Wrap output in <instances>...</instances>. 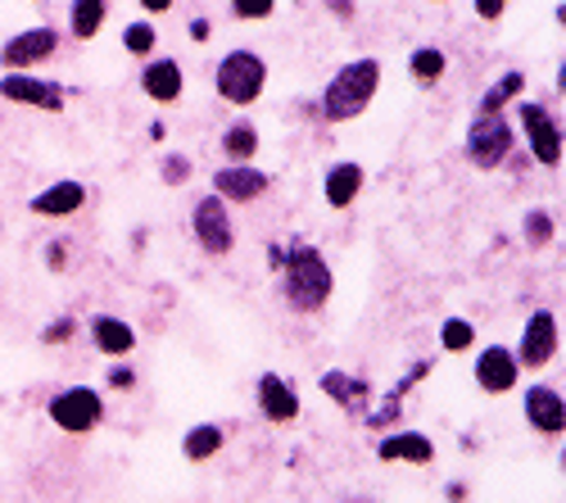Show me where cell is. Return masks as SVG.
Here are the masks:
<instances>
[{
	"mask_svg": "<svg viewBox=\"0 0 566 503\" xmlns=\"http://www.w3.org/2000/svg\"><path fill=\"white\" fill-rule=\"evenodd\" d=\"M281 286H286L291 308L313 313V308H322L326 300H332L336 277H332V268H326V259L313 245H295L286 259H281Z\"/></svg>",
	"mask_w": 566,
	"mask_h": 503,
	"instance_id": "obj_1",
	"label": "cell"
},
{
	"mask_svg": "<svg viewBox=\"0 0 566 503\" xmlns=\"http://www.w3.org/2000/svg\"><path fill=\"white\" fill-rule=\"evenodd\" d=\"M376 91H381V64H376V60H354V64H345L332 82H326L322 114L332 123H349V118H358L371 105Z\"/></svg>",
	"mask_w": 566,
	"mask_h": 503,
	"instance_id": "obj_2",
	"label": "cell"
},
{
	"mask_svg": "<svg viewBox=\"0 0 566 503\" xmlns=\"http://www.w3.org/2000/svg\"><path fill=\"white\" fill-rule=\"evenodd\" d=\"M218 96L227 105H254L268 86V64L254 51H231L218 60Z\"/></svg>",
	"mask_w": 566,
	"mask_h": 503,
	"instance_id": "obj_3",
	"label": "cell"
},
{
	"mask_svg": "<svg viewBox=\"0 0 566 503\" xmlns=\"http://www.w3.org/2000/svg\"><path fill=\"white\" fill-rule=\"evenodd\" d=\"M105 418V399L101 390H91V386H69L64 395L51 399V422L69 436H86V431H96Z\"/></svg>",
	"mask_w": 566,
	"mask_h": 503,
	"instance_id": "obj_4",
	"label": "cell"
},
{
	"mask_svg": "<svg viewBox=\"0 0 566 503\" xmlns=\"http://www.w3.org/2000/svg\"><path fill=\"white\" fill-rule=\"evenodd\" d=\"M512 127L503 123V114H481L467 132V159L476 168H499L512 155Z\"/></svg>",
	"mask_w": 566,
	"mask_h": 503,
	"instance_id": "obj_5",
	"label": "cell"
},
{
	"mask_svg": "<svg viewBox=\"0 0 566 503\" xmlns=\"http://www.w3.org/2000/svg\"><path fill=\"white\" fill-rule=\"evenodd\" d=\"M55 51H60V32L55 28H28V32L6 41V51H0V69L23 73V69H32L41 60H51Z\"/></svg>",
	"mask_w": 566,
	"mask_h": 503,
	"instance_id": "obj_6",
	"label": "cell"
},
{
	"mask_svg": "<svg viewBox=\"0 0 566 503\" xmlns=\"http://www.w3.org/2000/svg\"><path fill=\"white\" fill-rule=\"evenodd\" d=\"M516 114H522L531 155H535L544 168H557V164H562V127H557V118H553L544 105H516Z\"/></svg>",
	"mask_w": 566,
	"mask_h": 503,
	"instance_id": "obj_7",
	"label": "cell"
},
{
	"mask_svg": "<svg viewBox=\"0 0 566 503\" xmlns=\"http://www.w3.org/2000/svg\"><path fill=\"white\" fill-rule=\"evenodd\" d=\"M191 227H196V241L209 250V254H227L235 245V227H231V213H227V200L218 196H205L191 213Z\"/></svg>",
	"mask_w": 566,
	"mask_h": 503,
	"instance_id": "obj_8",
	"label": "cell"
},
{
	"mask_svg": "<svg viewBox=\"0 0 566 503\" xmlns=\"http://www.w3.org/2000/svg\"><path fill=\"white\" fill-rule=\"evenodd\" d=\"M0 96L14 101V105L45 109V114H60L64 109V86L45 82V77H32V73H6V77H0Z\"/></svg>",
	"mask_w": 566,
	"mask_h": 503,
	"instance_id": "obj_9",
	"label": "cell"
},
{
	"mask_svg": "<svg viewBox=\"0 0 566 503\" xmlns=\"http://www.w3.org/2000/svg\"><path fill=\"white\" fill-rule=\"evenodd\" d=\"M557 354V317L548 308L531 313V323L522 332V349H516V368H544Z\"/></svg>",
	"mask_w": 566,
	"mask_h": 503,
	"instance_id": "obj_10",
	"label": "cell"
},
{
	"mask_svg": "<svg viewBox=\"0 0 566 503\" xmlns=\"http://www.w3.org/2000/svg\"><path fill=\"white\" fill-rule=\"evenodd\" d=\"M268 191V172L250 168V164H227L213 172V196L218 200H231V205H245V200H259Z\"/></svg>",
	"mask_w": 566,
	"mask_h": 503,
	"instance_id": "obj_11",
	"label": "cell"
},
{
	"mask_svg": "<svg viewBox=\"0 0 566 503\" xmlns=\"http://www.w3.org/2000/svg\"><path fill=\"white\" fill-rule=\"evenodd\" d=\"M526 404V422L544 436H562L566 431V404H562V390L557 386H531L522 395Z\"/></svg>",
	"mask_w": 566,
	"mask_h": 503,
	"instance_id": "obj_12",
	"label": "cell"
},
{
	"mask_svg": "<svg viewBox=\"0 0 566 503\" xmlns=\"http://www.w3.org/2000/svg\"><path fill=\"white\" fill-rule=\"evenodd\" d=\"M516 377H522V368H516V354L503 349V345H490L481 358H476V381L481 390L490 395H507L516 386Z\"/></svg>",
	"mask_w": 566,
	"mask_h": 503,
	"instance_id": "obj_13",
	"label": "cell"
},
{
	"mask_svg": "<svg viewBox=\"0 0 566 503\" xmlns=\"http://www.w3.org/2000/svg\"><path fill=\"white\" fill-rule=\"evenodd\" d=\"M259 408L268 422H295L300 418V395L291 381H281L276 373L259 377Z\"/></svg>",
	"mask_w": 566,
	"mask_h": 503,
	"instance_id": "obj_14",
	"label": "cell"
},
{
	"mask_svg": "<svg viewBox=\"0 0 566 503\" xmlns=\"http://www.w3.org/2000/svg\"><path fill=\"white\" fill-rule=\"evenodd\" d=\"M376 459L381 463H431L436 444L421 431H399V436H386L381 444H376Z\"/></svg>",
	"mask_w": 566,
	"mask_h": 503,
	"instance_id": "obj_15",
	"label": "cell"
},
{
	"mask_svg": "<svg viewBox=\"0 0 566 503\" xmlns=\"http://www.w3.org/2000/svg\"><path fill=\"white\" fill-rule=\"evenodd\" d=\"M181 86H186V77H181L177 60H150L146 69H140V91L159 105H172L181 96Z\"/></svg>",
	"mask_w": 566,
	"mask_h": 503,
	"instance_id": "obj_16",
	"label": "cell"
},
{
	"mask_svg": "<svg viewBox=\"0 0 566 503\" xmlns=\"http://www.w3.org/2000/svg\"><path fill=\"white\" fill-rule=\"evenodd\" d=\"M363 181H367L363 164H354V159L332 164V168H326V187H322V196H326V205H332V209H349V205L358 200V191H363Z\"/></svg>",
	"mask_w": 566,
	"mask_h": 503,
	"instance_id": "obj_17",
	"label": "cell"
},
{
	"mask_svg": "<svg viewBox=\"0 0 566 503\" xmlns=\"http://www.w3.org/2000/svg\"><path fill=\"white\" fill-rule=\"evenodd\" d=\"M86 205V187L82 181H51L41 196H32V213L41 218H69Z\"/></svg>",
	"mask_w": 566,
	"mask_h": 503,
	"instance_id": "obj_18",
	"label": "cell"
},
{
	"mask_svg": "<svg viewBox=\"0 0 566 503\" xmlns=\"http://www.w3.org/2000/svg\"><path fill=\"white\" fill-rule=\"evenodd\" d=\"M91 340H96V349H101V354H109V358H123V354H132V345H136V332L123 323V317H114V313H101L96 323H91Z\"/></svg>",
	"mask_w": 566,
	"mask_h": 503,
	"instance_id": "obj_19",
	"label": "cell"
},
{
	"mask_svg": "<svg viewBox=\"0 0 566 503\" xmlns=\"http://www.w3.org/2000/svg\"><path fill=\"white\" fill-rule=\"evenodd\" d=\"M222 155H227L231 164H250V159L259 155V132H254V123H231V127L222 132Z\"/></svg>",
	"mask_w": 566,
	"mask_h": 503,
	"instance_id": "obj_20",
	"label": "cell"
},
{
	"mask_svg": "<svg viewBox=\"0 0 566 503\" xmlns=\"http://www.w3.org/2000/svg\"><path fill=\"white\" fill-rule=\"evenodd\" d=\"M222 427H213V422H200V427H191L186 431V440H181V453L186 459H196V463H205V459H213V453L222 449Z\"/></svg>",
	"mask_w": 566,
	"mask_h": 503,
	"instance_id": "obj_21",
	"label": "cell"
},
{
	"mask_svg": "<svg viewBox=\"0 0 566 503\" xmlns=\"http://www.w3.org/2000/svg\"><path fill=\"white\" fill-rule=\"evenodd\" d=\"M69 28L77 41H91L101 28H105V0H73L69 10Z\"/></svg>",
	"mask_w": 566,
	"mask_h": 503,
	"instance_id": "obj_22",
	"label": "cell"
},
{
	"mask_svg": "<svg viewBox=\"0 0 566 503\" xmlns=\"http://www.w3.org/2000/svg\"><path fill=\"white\" fill-rule=\"evenodd\" d=\"M522 86H526V73H503L481 96V114H499L503 105H512L516 96H522Z\"/></svg>",
	"mask_w": 566,
	"mask_h": 503,
	"instance_id": "obj_23",
	"label": "cell"
},
{
	"mask_svg": "<svg viewBox=\"0 0 566 503\" xmlns=\"http://www.w3.org/2000/svg\"><path fill=\"white\" fill-rule=\"evenodd\" d=\"M444 69H449V60H444V51H436V45H421V51H412V60H408V73L417 82H427V86L440 82Z\"/></svg>",
	"mask_w": 566,
	"mask_h": 503,
	"instance_id": "obj_24",
	"label": "cell"
},
{
	"mask_svg": "<svg viewBox=\"0 0 566 503\" xmlns=\"http://www.w3.org/2000/svg\"><path fill=\"white\" fill-rule=\"evenodd\" d=\"M322 390L332 395V399H340V404L367 399V386H363V381H354V377H345V373H322Z\"/></svg>",
	"mask_w": 566,
	"mask_h": 503,
	"instance_id": "obj_25",
	"label": "cell"
},
{
	"mask_svg": "<svg viewBox=\"0 0 566 503\" xmlns=\"http://www.w3.org/2000/svg\"><path fill=\"white\" fill-rule=\"evenodd\" d=\"M471 340H476V327H471L467 317H449V323L440 327V345H444L449 354H458V349H471Z\"/></svg>",
	"mask_w": 566,
	"mask_h": 503,
	"instance_id": "obj_26",
	"label": "cell"
},
{
	"mask_svg": "<svg viewBox=\"0 0 566 503\" xmlns=\"http://www.w3.org/2000/svg\"><path fill=\"white\" fill-rule=\"evenodd\" d=\"M155 41H159V36H155L150 23H127V28H123V45H127L132 55H150Z\"/></svg>",
	"mask_w": 566,
	"mask_h": 503,
	"instance_id": "obj_27",
	"label": "cell"
},
{
	"mask_svg": "<svg viewBox=\"0 0 566 503\" xmlns=\"http://www.w3.org/2000/svg\"><path fill=\"white\" fill-rule=\"evenodd\" d=\"M526 241H531L535 250H544V245L553 241V218H548L544 209H531V213H526Z\"/></svg>",
	"mask_w": 566,
	"mask_h": 503,
	"instance_id": "obj_28",
	"label": "cell"
},
{
	"mask_svg": "<svg viewBox=\"0 0 566 503\" xmlns=\"http://www.w3.org/2000/svg\"><path fill=\"white\" fill-rule=\"evenodd\" d=\"M272 10H276V0H231V14L235 19H250V23L254 19H268Z\"/></svg>",
	"mask_w": 566,
	"mask_h": 503,
	"instance_id": "obj_29",
	"label": "cell"
},
{
	"mask_svg": "<svg viewBox=\"0 0 566 503\" xmlns=\"http://www.w3.org/2000/svg\"><path fill=\"white\" fill-rule=\"evenodd\" d=\"M159 172H164V181H168V187H181V181L191 177V164H186L181 155H168V159L159 164Z\"/></svg>",
	"mask_w": 566,
	"mask_h": 503,
	"instance_id": "obj_30",
	"label": "cell"
},
{
	"mask_svg": "<svg viewBox=\"0 0 566 503\" xmlns=\"http://www.w3.org/2000/svg\"><path fill=\"white\" fill-rule=\"evenodd\" d=\"M73 332H77V323H73V317H60L55 327H45V340H55V345H60V340H69Z\"/></svg>",
	"mask_w": 566,
	"mask_h": 503,
	"instance_id": "obj_31",
	"label": "cell"
},
{
	"mask_svg": "<svg viewBox=\"0 0 566 503\" xmlns=\"http://www.w3.org/2000/svg\"><path fill=\"white\" fill-rule=\"evenodd\" d=\"M503 10H507V0H476V14H481V19H490V23H494Z\"/></svg>",
	"mask_w": 566,
	"mask_h": 503,
	"instance_id": "obj_32",
	"label": "cell"
},
{
	"mask_svg": "<svg viewBox=\"0 0 566 503\" xmlns=\"http://www.w3.org/2000/svg\"><path fill=\"white\" fill-rule=\"evenodd\" d=\"M64 250H69L64 241H55L51 250H45V259H51V268H64Z\"/></svg>",
	"mask_w": 566,
	"mask_h": 503,
	"instance_id": "obj_33",
	"label": "cell"
},
{
	"mask_svg": "<svg viewBox=\"0 0 566 503\" xmlns=\"http://www.w3.org/2000/svg\"><path fill=\"white\" fill-rule=\"evenodd\" d=\"M140 10H150V14H168V10H172V0H140Z\"/></svg>",
	"mask_w": 566,
	"mask_h": 503,
	"instance_id": "obj_34",
	"label": "cell"
},
{
	"mask_svg": "<svg viewBox=\"0 0 566 503\" xmlns=\"http://www.w3.org/2000/svg\"><path fill=\"white\" fill-rule=\"evenodd\" d=\"M191 36L196 41H209V19H191Z\"/></svg>",
	"mask_w": 566,
	"mask_h": 503,
	"instance_id": "obj_35",
	"label": "cell"
},
{
	"mask_svg": "<svg viewBox=\"0 0 566 503\" xmlns=\"http://www.w3.org/2000/svg\"><path fill=\"white\" fill-rule=\"evenodd\" d=\"M109 386H132V368H114L109 373Z\"/></svg>",
	"mask_w": 566,
	"mask_h": 503,
	"instance_id": "obj_36",
	"label": "cell"
}]
</instances>
